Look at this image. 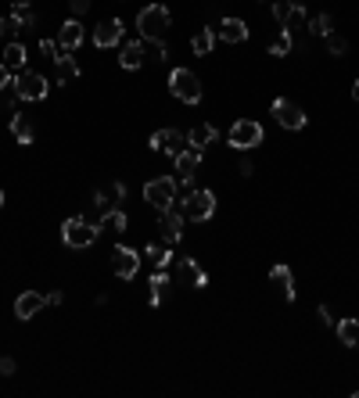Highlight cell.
Masks as SVG:
<instances>
[{"instance_id":"cell-25","label":"cell","mask_w":359,"mask_h":398,"mask_svg":"<svg viewBox=\"0 0 359 398\" xmlns=\"http://www.w3.org/2000/svg\"><path fill=\"white\" fill-rule=\"evenodd\" d=\"M148 288H151V309H159L162 305V294L169 288V273H165V269H154L151 280H148Z\"/></svg>"},{"instance_id":"cell-40","label":"cell","mask_w":359,"mask_h":398,"mask_svg":"<svg viewBox=\"0 0 359 398\" xmlns=\"http://www.w3.org/2000/svg\"><path fill=\"white\" fill-rule=\"evenodd\" d=\"M0 373H4V377H11V373H14V359H8V355L0 359Z\"/></svg>"},{"instance_id":"cell-9","label":"cell","mask_w":359,"mask_h":398,"mask_svg":"<svg viewBox=\"0 0 359 398\" xmlns=\"http://www.w3.org/2000/svg\"><path fill=\"white\" fill-rule=\"evenodd\" d=\"M273 119L284 126V130H305V111L294 104V101H288V97H277L273 101Z\"/></svg>"},{"instance_id":"cell-15","label":"cell","mask_w":359,"mask_h":398,"mask_svg":"<svg viewBox=\"0 0 359 398\" xmlns=\"http://www.w3.org/2000/svg\"><path fill=\"white\" fill-rule=\"evenodd\" d=\"M119 40H122V22L119 19H104L97 29H93V47H101V51L115 47Z\"/></svg>"},{"instance_id":"cell-42","label":"cell","mask_w":359,"mask_h":398,"mask_svg":"<svg viewBox=\"0 0 359 398\" xmlns=\"http://www.w3.org/2000/svg\"><path fill=\"white\" fill-rule=\"evenodd\" d=\"M252 172H255V165L248 162V158H241V176H252Z\"/></svg>"},{"instance_id":"cell-19","label":"cell","mask_w":359,"mask_h":398,"mask_svg":"<svg viewBox=\"0 0 359 398\" xmlns=\"http://www.w3.org/2000/svg\"><path fill=\"white\" fill-rule=\"evenodd\" d=\"M216 36H220L223 43H244L248 40V25L241 19H223L220 29H216Z\"/></svg>"},{"instance_id":"cell-2","label":"cell","mask_w":359,"mask_h":398,"mask_svg":"<svg viewBox=\"0 0 359 398\" xmlns=\"http://www.w3.org/2000/svg\"><path fill=\"white\" fill-rule=\"evenodd\" d=\"M97 233H101L97 222H90L86 215H72V219H65V226H61V241L69 248H90L97 241Z\"/></svg>"},{"instance_id":"cell-7","label":"cell","mask_w":359,"mask_h":398,"mask_svg":"<svg viewBox=\"0 0 359 398\" xmlns=\"http://www.w3.org/2000/svg\"><path fill=\"white\" fill-rule=\"evenodd\" d=\"M230 148L233 151H252V148H259L262 144V126L255 122V119H238L230 126Z\"/></svg>"},{"instance_id":"cell-39","label":"cell","mask_w":359,"mask_h":398,"mask_svg":"<svg viewBox=\"0 0 359 398\" xmlns=\"http://www.w3.org/2000/svg\"><path fill=\"white\" fill-rule=\"evenodd\" d=\"M316 316H320V323H323V327H331V323H334V316H331V309H327V305H320Z\"/></svg>"},{"instance_id":"cell-35","label":"cell","mask_w":359,"mask_h":398,"mask_svg":"<svg viewBox=\"0 0 359 398\" xmlns=\"http://www.w3.org/2000/svg\"><path fill=\"white\" fill-rule=\"evenodd\" d=\"M14 19L22 22V29H36V11H29V8H14Z\"/></svg>"},{"instance_id":"cell-24","label":"cell","mask_w":359,"mask_h":398,"mask_svg":"<svg viewBox=\"0 0 359 398\" xmlns=\"http://www.w3.org/2000/svg\"><path fill=\"white\" fill-rule=\"evenodd\" d=\"M338 341L349 344V348H359V320H352V316H345V320H338Z\"/></svg>"},{"instance_id":"cell-26","label":"cell","mask_w":359,"mask_h":398,"mask_svg":"<svg viewBox=\"0 0 359 398\" xmlns=\"http://www.w3.org/2000/svg\"><path fill=\"white\" fill-rule=\"evenodd\" d=\"M212 47H216V33H212V29H198V33L191 36V51H194L198 58H209Z\"/></svg>"},{"instance_id":"cell-29","label":"cell","mask_w":359,"mask_h":398,"mask_svg":"<svg viewBox=\"0 0 359 398\" xmlns=\"http://www.w3.org/2000/svg\"><path fill=\"white\" fill-rule=\"evenodd\" d=\"M4 65L14 72V69H19L22 72V65H25V47L19 43V40H11L8 47H4Z\"/></svg>"},{"instance_id":"cell-45","label":"cell","mask_w":359,"mask_h":398,"mask_svg":"<svg viewBox=\"0 0 359 398\" xmlns=\"http://www.w3.org/2000/svg\"><path fill=\"white\" fill-rule=\"evenodd\" d=\"M0 204H4V190H0Z\"/></svg>"},{"instance_id":"cell-28","label":"cell","mask_w":359,"mask_h":398,"mask_svg":"<svg viewBox=\"0 0 359 398\" xmlns=\"http://www.w3.org/2000/svg\"><path fill=\"white\" fill-rule=\"evenodd\" d=\"M180 273H183V277H191L194 288H209V273H205V269H201L194 259H180Z\"/></svg>"},{"instance_id":"cell-37","label":"cell","mask_w":359,"mask_h":398,"mask_svg":"<svg viewBox=\"0 0 359 398\" xmlns=\"http://www.w3.org/2000/svg\"><path fill=\"white\" fill-rule=\"evenodd\" d=\"M69 8H72L76 19H80V14H86V11H90V0H69Z\"/></svg>"},{"instance_id":"cell-30","label":"cell","mask_w":359,"mask_h":398,"mask_svg":"<svg viewBox=\"0 0 359 398\" xmlns=\"http://www.w3.org/2000/svg\"><path fill=\"white\" fill-rule=\"evenodd\" d=\"M97 226H101V230H115V233H122V230H126V212H122V209L104 212V215L97 219Z\"/></svg>"},{"instance_id":"cell-33","label":"cell","mask_w":359,"mask_h":398,"mask_svg":"<svg viewBox=\"0 0 359 398\" xmlns=\"http://www.w3.org/2000/svg\"><path fill=\"white\" fill-rule=\"evenodd\" d=\"M291 47H294V43H291V33H280V36L270 43V54H273V58H284V54H291Z\"/></svg>"},{"instance_id":"cell-6","label":"cell","mask_w":359,"mask_h":398,"mask_svg":"<svg viewBox=\"0 0 359 398\" xmlns=\"http://www.w3.org/2000/svg\"><path fill=\"white\" fill-rule=\"evenodd\" d=\"M180 209L187 219H194V222H209L216 215V194L212 190H191L183 201H180Z\"/></svg>"},{"instance_id":"cell-27","label":"cell","mask_w":359,"mask_h":398,"mask_svg":"<svg viewBox=\"0 0 359 398\" xmlns=\"http://www.w3.org/2000/svg\"><path fill=\"white\" fill-rule=\"evenodd\" d=\"M144 259H151L154 269H169L173 266V251H169V244H148Z\"/></svg>"},{"instance_id":"cell-4","label":"cell","mask_w":359,"mask_h":398,"mask_svg":"<svg viewBox=\"0 0 359 398\" xmlns=\"http://www.w3.org/2000/svg\"><path fill=\"white\" fill-rule=\"evenodd\" d=\"M169 93L183 104H198L201 101V79L191 69H173V75H169Z\"/></svg>"},{"instance_id":"cell-20","label":"cell","mask_w":359,"mask_h":398,"mask_svg":"<svg viewBox=\"0 0 359 398\" xmlns=\"http://www.w3.org/2000/svg\"><path fill=\"white\" fill-rule=\"evenodd\" d=\"M119 65L126 72H137L144 65V40H133V43H122V54H119Z\"/></svg>"},{"instance_id":"cell-10","label":"cell","mask_w":359,"mask_h":398,"mask_svg":"<svg viewBox=\"0 0 359 398\" xmlns=\"http://www.w3.org/2000/svg\"><path fill=\"white\" fill-rule=\"evenodd\" d=\"M112 269H115V277L133 280V277L140 273V251H133V248H126V244H119V248L112 251Z\"/></svg>"},{"instance_id":"cell-18","label":"cell","mask_w":359,"mask_h":398,"mask_svg":"<svg viewBox=\"0 0 359 398\" xmlns=\"http://www.w3.org/2000/svg\"><path fill=\"white\" fill-rule=\"evenodd\" d=\"M11 137L19 140L22 148H29V144L36 140V126H33V119L22 115V111H11Z\"/></svg>"},{"instance_id":"cell-22","label":"cell","mask_w":359,"mask_h":398,"mask_svg":"<svg viewBox=\"0 0 359 398\" xmlns=\"http://www.w3.org/2000/svg\"><path fill=\"white\" fill-rule=\"evenodd\" d=\"M220 137V130L216 126H194L191 133H187V148H194V151H205L212 140Z\"/></svg>"},{"instance_id":"cell-38","label":"cell","mask_w":359,"mask_h":398,"mask_svg":"<svg viewBox=\"0 0 359 398\" xmlns=\"http://www.w3.org/2000/svg\"><path fill=\"white\" fill-rule=\"evenodd\" d=\"M11 79H14V75H11V69L4 65V61H0V90H4V86H11Z\"/></svg>"},{"instance_id":"cell-34","label":"cell","mask_w":359,"mask_h":398,"mask_svg":"<svg viewBox=\"0 0 359 398\" xmlns=\"http://www.w3.org/2000/svg\"><path fill=\"white\" fill-rule=\"evenodd\" d=\"M327 51H331L334 58H338V54H345V51H349V40H345V36H338V33H331V36H327Z\"/></svg>"},{"instance_id":"cell-44","label":"cell","mask_w":359,"mask_h":398,"mask_svg":"<svg viewBox=\"0 0 359 398\" xmlns=\"http://www.w3.org/2000/svg\"><path fill=\"white\" fill-rule=\"evenodd\" d=\"M352 97L359 101V79H356V83H352Z\"/></svg>"},{"instance_id":"cell-13","label":"cell","mask_w":359,"mask_h":398,"mask_svg":"<svg viewBox=\"0 0 359 398\" xmlns=\"http://www.w3.org/2000/svg\"><path fill=\"white\" fill-rule=\"evenodd\" d=\"M183 209H180V204H173V209H165L162 212V222H159V226H162V233H165V244L169 248H173V244H180V237H183Z\"/></svg>"},{"instance_id":"cell-17","label":"cell","mask_w":359,"mask_h":398,"mask_svg":"<svg viewBox=\"0 0 359 398\" xmlns=\"http://www.w3.org/2000/svg\"><path fill=\"white\" fill-rule=\"evenodd\" d=\"M43 305H47V298H43V294H36V291H22L19 298H14V316H19V320H33V316H36Z\"/></svg>"},{"instance_id":"cell-1","label":"cell","mask_w":359,"mask_h":398,"mask_svg":"<svg viewBox=\"0 0 359 398\" xmlns=\"http://www.w3.org/2000/svg\"><path fill=\"white\" fill-rule=\"evenodd\" d=\"M169 22H173V14H169V8H165V4H148L144 11L137 14V29H140V36L151 40V43L165 40Z\"/></svg>"},{"instance_id":"cell-41","label":"cell","mask_w":359,"mask_h":398,"mask_svg":"<svg viewBox=\"0 0 359 398\" xmlns=\"http://www.w3.org/2000/svg\"><path fill=\"white\" fill-rule=\"evenodd\" d=\"M47 298V305H61V301H65V294L61 291H51V294H43Z\"/></svg>"},{"instance_id":"cell-23","label":"cell","mask_w":359,"mask_h":398,"mask_svg":"<svg viewBox=\"0 0 359 398\" xmlns=\"http://www.w3.org/2000/svg\"><path fill=\"white\" fill-rule=\"evenodd\" d=\"M54 69H58V79L61 83H72V79H80V65H76V58L69 51H61L54 58Z\"/></svg>"},{"instance_id":"cell-12","label":"cell","mask_w":359,"mask_h":398,"mask_svg":"<svg viewBox=\"0 0 359 398\" xmlns=\"http://www.w3.org/2000/svg\"><path fill=\"white\" fill-rule=\"evenodd\" d=\"M122 201H126V183H108L104 190H97V194H93V209L104 215V212L119 209ZM101 215H97V219H101Z\"/></svg>"},{"instance_id":"cell-21","label":"cell","mask_w":359,"mask_h":398,"mask_svg":"<svg viewBox=\"0 0 359 398\" xmlns=\"http://www.w3.org/2000/svg\"><path fill=\"white\" fill-rule=\"evenodd\" d=\"M270 283H273V288H280L284 301H294V273H291L288 266H273L270 269Z\"/></svg>"},{"instance_id":"cell-5","label":"cell","mask_w":359,"mask_h":398,"mask_svg":"<svg viewBox=\"0 0 359 398\" xmlns=\"http://www.w3.org/2000/svg\"><path fill=\"white\" fill-rule=\"evenodd\" d=\"M144 201L151 204V209H159V212L173 209V204H176V176H159V180H151V183L144 187Z\"/></svg>"},{"instance_id":"cell-16","label":"cell","mask_w":359,"mask_h":398,"mask_svg":"<svg viewBox=\"0 0 359 398\" xmlns=\"http://www.w3.org/2000/svg\"><path fill=\"white\" fill-rule=\"evenodd\" d=\"M83 40H86V33H83V22H80V19H69L65 25L58 29V47H61V51H69V54H72Z\"/></svg>"},{"instance_id":"cell-14","label":"cell","mask_w":359,"mask_h":398,"mask_svg":"<svg viewBox=\"0 0 359 398\" xmlns=\"http://www.w3.org/2000/svg\"><path fill=\"white\" fill-rule=\"evenodd\" d=\"M201 154H205V151L183 148V151L173 158V162H176V172H180V183H187V187L194 183V176H198V165H201Z\"/></svg>"},{"instance_id":"cell-8","label":"cell","mask_w":359,"mask_h":398,"mask_svg":"<svg viewBox=\"0 0 359 398\" xmlns=\"http://www.w3.org/2000/svg\"><path fill=\"white\" fill-rule=\"evenodd\" d=\"M273 19L280 22L284 33H294V29L305 25V8L302 4H291V0H273Z\"/></svg>"},{"instance_id":"cell-32","label":"cell","mask_w":359,"mask_h":398,"mask_svg":"<svg viewBox=\"0 0 359 398\" xmlns=\"http://www.w3.org/2000/svg\"><path fill=\"white\" fill-rule=\"evenodd\" d=\"M22 33V22L14 19V14H4V19H0V40H14Z\"/></svg>"},{"instance_id":"cell-3","label":"cell","mask_w":359,"mask_h":398,"mask_svg":"<svg viewBox=\"0 0 359 398\" xmlns=\"http://www.w3.org/2000/svg\"><path fill=\"white\" fill-rule=\"evenodd\" d=\"M14 93H19V101H43L47 93H51V83H47V75L33 72V69H22L19 75L11 79Z\"/></svg>"},{"instance_id":"cell-31","label":"cell","mask_w":359,"mask_h":398,"mask_svg":"<svg viewBox=\"0 0 359 398\" xmlns=\"http://www.w3.org/2000/svg\"><path fill=\"white\" fill-rule=\"evenodd\" d=\"M309 33L327 40V36L334 33V19H331V14H316V19H309Z\"/></svg>"},{"instance_id":"cell-36","label":"cell","mask_w":359,"mask_h":398,"mask_svg":"<svg viewBox=\"0 0 359 398\" xmlns=\"http://www.w3.org/2000/svg\"><path fill=\"white\" fill-rule=\"evenodd\" d=\"M40 54H43L47 61H54V58L61 54V47H58V40H40Z\"/></svg>"},{"instance_id":"cell-43","label":"cell","mask_w":359,"mask_h":398,"mask_svg":"<svg viewBox=\"0 0 359 398\" xmlns=\"http://www.w3.org/2000/svg\"><path fill=\"white\" fill-rule=\"evenodd\" d=\"M11 4H14V8H29L33 0H11Z\"/></svg>"},{"instance_id":"cell-11","label":"cell","mask_w":359,"mask_h":398,"mask_svg":"<svg viewBox=\"0 0 359 398\" xmlns=\"http://www.w3.org/2000/svg\"><path fill=\"white\" fill-rule=\"evenodd\" d=\"M151 148L176 158V154L187 148V133H180V130H154V133H151Z\"/></svg>"}]
</instances>
